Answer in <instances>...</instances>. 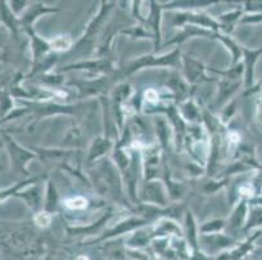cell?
Masks as SVG:
<instances>
[{
  "mask_svg": "<svg viewBox=\"0 0 262 260\" xmlns=\"http://www.w3.org/2000/svg\"><path fill=\"white\" fill-rule=\"evenodd\" d=\"M211 260H233V259H232V255H231V250H228V251H225L222 252V254L214 256Z\"/></svg>",
  "mask_w": 262,
  "mask_h": 260,
  "instance_id": "obj_37",
  "label": "cell"
},
{
  "mask_svg": "<svg viewBox=\"0 0 262 260\" xmlns=\"http://www.w3.org/2000/svg\"><path fill=\"white\" fill-rule=\"evenodd\" d=\"M215 4L214 2H172L164 6H161L162 9H182V11H193L197 8H204V7Z\"/></svg>",
  "mask_w": 262,
  "mask_h": 260,
  "instance_id": "obj_28",
  "label": "cell"
},
{
  "mask_svg": "<svg viewBox=\"0 0 262 260\" xmlns=\"http://www.w3.org/2000/svg\"><path fill=\"white\" fill-rule=\"evenodd\" d=\"M261 226H262V207L249 206L247 224H245L244 230H243V232L248 235L251 232H253L254 229L257 228L259 229Z\"/></svg>",
  "mask_w": 262,
  "mask_h": 260,
  "instance_id": "obj_25",
  "label": "cell"
},
{
  "mask_svg": "<svg viewBox=\"0 0 262 260\" xmlns=\"http://www.w3.org/2000/svg\"><path fill=\"white\" fill-rule=\"evenodd\" d=\"M248 212H249V202L248 200H239L236 206L233 207V211L231 214L230 219L227 221V226H230L233 232H240L244 230V226L247 224Z\"/></svg>",
  "mask_w": 262,
  "mask_h": 260,
  "instance_id": "obj_17",
  "label": "cell"
},
{
  "mask_svg": "<svg viewBox=\"0 0 262 260\" xmlns=\"http://www.w3.org/2000/svg\"><path fill=\"white\" fill-rule=\"evenodd\" d=\"M244 81L242 80H228V78H221L219 82V89L218 94L215 98V106L216 107H223L228 100L232 98V95L239 90L242 83Z\"/></svg>",
  "mask_w": 262,
  "mask_h": 260,
  "instance_id": "obj_18",
  "label": "cell"
},
{
  "mask_svg": "<svg viewBox=\"0 0 262 260\" xmlns=\"http://www.w3.org/2000/svg\"><path fill=\"white\" fill-rule=\"evenodd\" d=\"M0 145H2V143H0Z\"/></svg>",
  "mask_w": 262,
  "mask_h": 260,
  "instance_id": "obj_43",
  "label": "cell"
},
{
  "mask_svg": "<svg viewBox=\"0 0 262 260\" xmlns=\"http://www.w3.org/2000/svg\"><path fill=\"white\" fill-rule=\"evenodd\" d=\"M51 221H52V215L49 214V212L43 211V209L33 215V225H34L35 228H39V229L49 228Z\"/></svg>",
  "mask_w": 262,
  "mask_h": 260,
  "instance_id": "obj_35",
  "label": "cell"
},
{
  "mask_svg": "<svg viewBox=\"0 0 262 260\" xmlns=\"http://www.w3.org/2000/svg\"><path fill=\"white\" fill-rule=\"evenodd\" d=\"M257 123H258L259 128L262 129V94L258 99V103H257Z\"/></svg>",
  "mask_w": 262,
  "mask_h": 260,
  "instance_id": "obj_36",
  "label": "cell"
},
{
  "mask_svg": "<svg viewBox=\"0 0 262 260\" xmlns=\"http://www.w3.org/2000/svg\"><path fill=\"white\" fill-rule=\"evenodd\" d=\"M59 12L58 8H54V7H49L43 3H37L33 4V6L28 7L25 11L21 13V16H18V21H20V29L23 32H25L26 29H32L33 23L37 20L38 17L43 16L47 13H56Z\"/></svg>",
  "mask_w": 262,
  "mask_h": 260,
  "instance_id": "obj_14",
  "label": "cell"
},
{
  "mask_svg": "<svg viewBox=\"0 0 262 260\" xmlns=\"http://www.w3.org/2000/svg\"><path fill=\"white\" fill-rule=\"evenodd\" d=\"M75 260H90V257L88 255H78Z\"/></svg>",
  "mask_w": 262,
  "mask_h": 260,
  "instance_id": "obj_40",
  "label": "cell"
},
{
  "mask_svg": "<svg viewBox=\"0 0 262 260\" xmlns=\"http://www.w3.org/2000/svg\"><path fill=\"white\" fill-rule=\"evenodd\" d=\"M39 180H43V176H40V177H33L30 178V180H26V181H21V182L15 183L13 186H9V187H7V189H2L0 190V203L8 199V198L15 197L20 190L25 189L26 186L32 185V183L38 182Z\"/></svg>",
  "mask_w": 262,
  "mask_h": 260,
  "instance_id": "obj_27",
  "label": "cell"
},
{
  "mask_svg": "<svg viewBox=\"0 0 262 260\" xmlns=\"http://www.w3.org/2000/svg\"><path fill=\"white\" fill-rule=\"evenodd\" d=\"M0 250L21 257L45 255L43 242L29 223L0 221Z\"/></svg>",
  "mask_w": 262,
  "mask_h": 260,
  "instance_id": "obj_1",
  "label": "cell"
},
{
  "mask_svg": "<svg viewBox=\"0 0 262 260\" xmlns=\"http://www.w3.org/2000/svg\"><path fill=\"white\" fill-rule=\"evenodd\" d=\"M253 260H262V255H261V256H257V257H253Z\"/></svg>",
  "mask_w": 262,
  "mask_h": 260,
  "instance_id": "obj_41",
  "label": "cell"
},
{
  "mask_svg": "<svg viewBox=\"0 0 262 260\" xmlns=\"http://www.w3.org/2000/svg\"><path fill=\"white\" fill-rule=\"evenodd\" d=\"M13 75L4 73L0 75V121L6 123L9 114L15 111V102L11 92V82Z\"/></svg>",
  "mask_w": 262,
  "mask_h": 260,
  "instance_id": "obj_8",
  "label": "cell"
},
{
  "mask_svg": "<svg viewBox=\"0 0 262 260\" xmlns=\"http://www.w3.org/2000/svg\"><path fill=\"white\" fill-rule=\"evenodd\" d=\"M262 55V47L249 50L243 46V66H244V86L245 90L251 89L254 85V69Z\"/></svg>",
  "mask_w": 262,
  "mask_h": 260,
  "instance_id": "obj_11",
  "label": "cell"
},
{
  "mask_svg": "<svg viewBox=\"0 0 262 260\" xmlns=\"http://www.w3.org/2000/svg\"><path fill=\"white\" fill-rule=\"evenodd\" d=\"M2 138H3V142L7 147V152L9 155V160H11V168L18 173V175H23L25 177H30V173L28 171V164L32 160L37 159L38 155L35 154L32 150H28L26 147L21 146L20 143L12 137L11 134H8L7 132H2Z\"/></svg>",
  "mask_w": 262,
  "mask_h": 260,
  "instance_id": "obj_3",
  "label": "cell"
},
{
  "mask_svg": "<svg viewBox=\"0 0 262 260\" xmlns=\"http://www.w3.org/2000/svg\"><path fill=\"white\" fill-rule=\"evenodd\" d=\"M89 182L92 183L97 194L103 197L104 199L113 200L123 206H129L128 198L124 193L123 175L113 159L103 157L90 167Z\"/></svg>",
  "mask_w": 262,
  "mask_h": 260,
  "instance_id": "obj_2",
  "label": "cell"
},
{
  "mask_svg": "<svg viewBox=\"0 0 262 260\" xmlns=\"http://www.w3.org/2000/svg\"><path fill=\"white\" fill-rule=\"evenodd\" d=\"M164 173H166V187H167V194L168 198H171L172 200H178V199H182V197L184 195L185 189L184 186L182 185L180 182L178 181H172L167 175V171L164 168Z\"/></svg>",
  "mask_w": 262,
  "mask_h": 260,
  "instance_id": "obj_29",
  "label": "cell"
},
{
  "mask_svg": "<svg viewBox=\"0 0 262 260\" xmlns=\"http://www.w3.org/2000/svg\"><path fill=\"white\" fill-rule=\"evenodd\" d=\"M150 4H151L150 6V14L147 20H145L144 22L147 23L149 32L153 34L157 51L159 49V44H161V12L163 9L161 8V4H157L154 2H151Z\"/></svg>",
  "mask_w": 262,
  "mask_h": 260,
  "instance_id": "obj_19",
  "label": "cell"
},
{
  "mask_svg": "<svg viewBox=\"0 0 262 260\" xmlns=\"http://www.w3.org/2000/svg\"><path fill=\"white\" fill-rule=\"evenodd\" d=\"M227 226V223L221 219H215V220L208 221V223L202 224L199 228L200 234H215V233H221L223 229Z\"/></svg>",
  "mask_w": 262,
  "mask_h": 260,
  "instance_id": "obj_30",
  "label": "cell"
},
{
  "mask_svg": "<svg viewBox=\"0 0 262 260\" xmlns=\"http://www.w3.org/2000/svg\"><path fill=\"white\" fill-rule=\"evenodd\" d=\"M111 218V212H107L106 215H103L102 218H99V220L97 223H93L92 225L88 226H67V233L72 237H85V235H94L99 232L102 229V226L108 221V219Z\"/></svg>",
  "mask_w": 262,
  "mask_h": 260,
  "instance_id": "obj_20",
  "label": "cell"
},
{
  "mask_svg": "<svg viewBox=\"0 0 262 260\" xmlns=\"http://www.w3.org/2000/svg\"><path fill=\"white\" fill-rule=\"evenodd\" d=\"M50 46L52 51H67L72 47V39L70 35H58L54 39L50 40Z\"/></svg>",
  "mask_w": 262,
  "mask_h": 260,
  "instance_id": "obj_34",
  "label": "cell"
},
{
  "mask_svg": "<svg viewBox=\"0 0 262 260\" xmlns=\"http://www.w3.org/2000/svg\"><path fill=\"white\" fill-rule=\"evenodd\" d=\"M249 206L262 207V195H258V197H256V198H253L252 200H249Z\"/></svg>",
  "mask_w": 262,
  "mask_h": 260,
  "instance_id": "obj_39",
  "label": "cell"
},
{
  "mask_svg": "<svg viewBox=\"0 0 262 260\" xmlns=\"http://www.w3.org/2000/svg\"><path fill=\"white\" fill-rule=\"evenodd\" d=\"M215 39H218L219 42L222 43L223 46H226L228 49V51L232 55V65H237V64L242 63L243 59V46L239 44L236 40H233L230 35L223 34V33H214V37Z\"/></svg>",
  "mask_w": 262,
  "mask_h": 260,
  "instance_id": "obj_22",
  "label": "cell"
},
{
  "mask_svg": "<svg viewBox=\"0 0 262 260\" xmlns=\"http://www.w3.org/2000/svg\"><path fill=\"white\" fill-rule=\"evenodd\" d=\"M4 26L0 23V63H9L11 61V49H9L8 38H7Z\"/></svg>",
  "mask_w": 262,
  "mask_h": 260,
  "instance_id": "obj_32",
  "label": "cell"
},
{
  "mask_svg": "<svg viewBox=\"0 0 262 260\" xmlns=\"http://www.w3.org/2000/svg\"><path fill=\"white\" fill-rule=\"evenodd\" d=\"M84 133L78 126H73L68 130L63 139V147L67 149H80L84 146Z\"/></svg>",
  "mask_w": 262,
  "mask_h": 260,
  "instance_id": "obj_24",
  "label": "cell"
},
{
  "mask_svg": "<svg viewBox=\"0 0 262 260\" xmlns=\"http://www.w3.org/2000/svg\"><path fill=\"white\" fill-rule=\"evenodd\" d=\"M115 147L114 140L108 137V135H103V137L95 138L90 145L89 150H88L86 155V166L93 167L97 161L103 159L108 151Z\"/></svg>",
  "mask_w": 262,
  "mask_h": 260,
  "instance_id": "obj_12",
  "label": "cell"
},
{
  "mask_svg": "<svg viewBox=\"0 0 262 260\" xmlns=\"http://www.w3.org/2000/svg\"><path fill=\"white\" fill-rule=\"evenodd\" d=\"M167 87L172 92L173 98H180V99H188L187 94L189 92V86L185 80H183L178 73H172L167 81Z\"/></svg>",
  "mask_w": 262,
  "mask_h": 260,
  "instance_id": "obj_23",
  "label": "cell"
},
{
  "mask_svg": "<svg viewBox=\"0 0 262 260\" xmlns=\"http://www.w3.org/2000/svg\"><path fill=\"white\" fill-rule=\"evenodd\" d=\"M147 224V219H145L144 216H132V218H128L125 220H121L120 223L116 224L114 228H111L110 230H107L106 233L98 237L97 240L90 241L88 243H92V245H95V243L103 242V241H110L114 240V238L119 237V235L127 234V233L136 232L137 229L144 228Z\"/></svg>",
  "mask_w": 262,
  "mask_h": 260,
  "instance_id": "obj_7",
  "label": "cell"
},
{
  "mask_svg": "<svg viewBox=\"0 0 262 260\" xmlns=\"http://www.w3.org/2000/svg\"><path fill=\"white\" fill-rule=\"evenodd\" d=\"M0 260H2V259H0Z\"/></svg>",
  "mask_w": 262,
  "mask_h": 260,
  "instance_id": "obj_44",
  "label": "cell"
},
{
  "mask_svg": "<svg viewBox=\"0 0 262 260\" xmlns=\"http://www.w3.org/2000/svg\"><path fill=\"white\" fill-rule=\"evenodd\" d=\"M45 260H67L66 257L61 256L60 254H56V252H52V254H46Z\"/></svg>",
  "mask_w": 262,
  "mask_h": 260,
  "instance_id": "obj_38",
  "label": "cell"
},
{
  "mask_svg": "<svg viewBox=\"0 0 262 260\" xmlns=\"http://www.w3.org/2000/svg\"><path fill=\"white\" fill-rule=\"evenodd\" d=\"M179 113L183 117V120L188 121L190 124H199L202 120V112L200 111L199 106L192 98H188L184 102L180 103V109H179Z\"/></svg>",
  "mask_w": 262,
  "mask_h": 260,
  "instance_id": "obj_21",
  "label": "cell"
},
{
  "mask_svg": "<svg viewBox=\"0 0 262 260\" xmlns=\"http://www.w3.org/2000/svg\"><path fill=\"white\" fill-rule=\"evenodd\" d=\"M142 161H144V175L146 181H153L156 178L157 172L159 171L162 160V149L161 146H150L142 150Z\"/></svg>",
  "mask_w": 262,
  "mask_h": 260,
  "instance_id": "obj_10",
  "label": "cell"
},
{
  "mask_svg": "<svg viewBox=\"0 0 262 260\" xmlns=\"http://www.w3.org/2000/svg\"><path fill=\"white\" fill-rule=\"evenodd\" d=\"M156 130L159 140H161V147H166L168 145V137H170V128H168L167 121L164 119H156Z\"/></svg>",
  "mask_w": 262,
  "mask_h": 260,
  "instance_id": "obj_33",
  "label": "cell"
},
{
  "mask_svg": "<svg viewBox=\"0 0 262 260\" xmlns=\"http://www.w3.org/2000/svg\"><path fill=\"white\" fill-rule=\"evenodd\" d=\"M15 197L23 199L24 202H25L26 206L29 207L30 211L34 212V214H37V212L43 209V193L40 192L39 186L37 185V182L26 186L25 189L20 190Z\"/></svg>",
  "mask_w": 262,
  "mask_h": 260,
  "instance_id": "obj_15",
  "label": "cell"
},
{
  "mask_svg": "<svg viewBox=\"0 0 262 260\" xmlns=\"http://www.w3.org/2000/svg\"><path fill=\"white\" fill-rule=\"evenodd\" d=\"M108 260H113V259H108Z\"/></svg>",
  "mask_w": 262,
  "mask_h": 260,
  "instance_id": "obj_42",
  "label": "cell"
},
{
  "mask_svg": "<svg viewBox=\"0 0 262 260\" xmlns=\"http://www.w3.org/2000/svg\"><path fill=\"white\" fill-rule=\"evenodd\" d=\"M71 70H84L89 73H101V75H108L115 70L114 63L108 57H102L97 60H86L80 61V63L71 64V65L64 66L60 72H71Z\"/></svg>",
  "mask_w": 262,
  "mask_h": 260,
  "instance_id": "obj_9",
  "label": "cell"
},
{
  "mask_svg": "<svg viewBox=\"0 0 262 260\" xmlns=\"http://www.w3.org/2000/svg\"><path fill=\"white\" fill-rule=\"evenodd\" d=\"M63 206L70 211H82L89 206V200L82 195H75V197L67 198L63 202Z\"/></svg>",
  "mask_w": 262,
  "mask_h": 260,
  "instance_id": "obj_31",
  "label": "cell"
},
{
  "mask_svg": "<svg viewBox=\"0 0 262 260\" xmlns=\"http://www.w3.org/2000/svg\"><path fill=\"white\" fill-rule=\"evenodd\" d=\"M7 2H0V23L8 30L9 34L13 37L16 42H20V21H18V16L13 13L11 9V6Z\"/></svg>",
  "mask_w": 262,
  "mask_h": 260,
  "instance_id": "obj_16",
  "label": "cell"
},
{
  "mask_svg": "<svg viewBox=\"0 0 262 260\" xmlns=\"http://www.w3.org/2000/svg\"><path fill=\"white\" fill-rule=\"evenodd\" d=\"M182 60L183 69H184V78L188 83L194 85V83L202 82V81H206V82L210 81V78L206 76L208 68H205L204 64L188 56H183Z\"/></svg>",
  "mask_w": 262,
  "mask_h": 260,
  "instance_id": "obj_13",
  "label": "cell"
},
{
  "mask_svg": "<svg viewBox=\"0 0 262 260\" xmlns=\"http://www.w3.org/2000/svg\"><path fill=\"white\" fill-rule=\"evenodd\" d=\"M140 203L164 208L168 206V194L159 181H146L140 195Z\"/></svg>",
  "mask_w": 262,
  "mask_h": 260,
  "instance_id": "obj_6",
  "label": "cell"
},
{
  "mask_svg": "<svg viewBox=\"0 0 262 260\" xmlns=\"http://www.w3.org/2000/svg\"><path fill=\"white\" fill-rule=\"evenodd\" d=\"M180 65V50L175 49L170 54L162 55V56H156V55H147L142 56L137 60L132 61L129 65L125 68L124 75L129 76L136 73V72L141 70L144 68H151V66H175Z\"/></svg>",
  "mask_w": 262,
  "mask_h": 260,
  "instance_id": "obj_5",
  "label": "cell"
},
{
  "mask_svg": "<svg viewBox=\"0 0 262 260\" xmlns=\"http://www.w3.org/2000/svg\"><path fill=\"white\" fill-rule=\"evenodd\" d=\"M114 4L115 3H106L103 2L99 9L98 14L93 17V20L90 21L89 25L86 26V30H85L84 37L78 40L76 50H80L81 52H89V50L94 49V42L95 38L101 34V30L103 29V26H106V20L107 16H108L110 11L114 8Z\"/></svg>",
  "mask_w": 262,
  "mask_h": 260,
  "instance_id": "obj_4",
  "label": "cell"
},
{
  "mask_svg": "<svg viewBox=\"0 0 262 260\" xmlns=\"http://www.w3.org/2000/svg\"><path fill=\"white\" fill-rule=\"evenodd\" d=\"M59 194L55 189V185L52 181H47V189L46 195H45L43 200V211L49 212V214H54L59 207Z\"/></svg>",
  "mask_w": 262,
  "mask_h": 260,
  "instance_id": "obj_26",
  "label": "cell"
}]
</instances>
